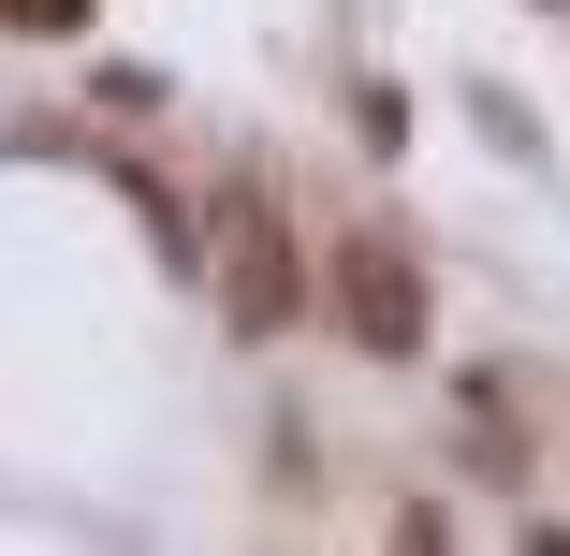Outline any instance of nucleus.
Here are the masks:
<instances>
[{
  "label": "nucleus",
  "instance_id": "f257e3e1",
  "mask_svg": "<svg viewBox=\"0 0 570 556\" xmlns=\"http://www.w3.org/2000/svg\"><path fill=\"white\" fill-rule=\"evenodd\" d=\"M219 293H235V322H249V338H278V322H293V264H278V220L235 191V205H219Z\"/></svg>",
  "mask_w": 570,
  "mask_h": 556
},
{
  "label": "nucleus",
  "instance_id": "f03ea898",
  "mask_svg": "<svg viewBox=\"0 0 570 556\" xmlns=\"http://www.w3.org/2000/svg\"><path fill=\"white\" fill-rule=\"evenodd\" d=\"M336 308H352L366 352H410V338H424V279H410L395 250H336Z\"/></svg>",
  "mask_w": 570,
  "mask_h": 556
},
{
  "label": "nucleus",
  "instance_id": "7ed1b4c3",
  "mask_svg": "<svg viewBox=\"0 0 570 556\" xmlns=\"http://www.w3.org/2000/svg\"><path fill=\"white\" fill-rule=\"evenodd\" d=\"M88 0H0V30H73Z\"/></svg>",
  "mask_w": 570,
  "mask_h": 556
}]
</instances>
